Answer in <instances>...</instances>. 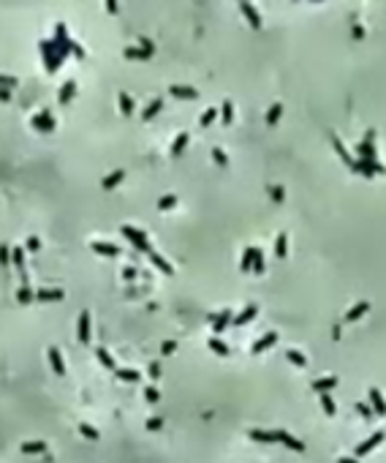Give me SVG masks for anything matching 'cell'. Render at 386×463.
Listing matches in <instances>:
<instances>
[{
  "instance_id": "1",
  "label": "cell",
  "mask_w": 386,
  "mask_h": 463,
  "mask_svg": "<svg viewBox=\"0 0 386 463\" xmlns=\"http://www.w3.org/2000/svg\"><path fill=\"white\" fill-rule=\"evenodd\" d=\"M120 234H123L125 240H128L131 245L136 248V251H142V253H150V251H153V245H150V237H147L142 229H136V227H131V224H125V227H120Z\"/></svg>"
},
{
  "instance_id": "2",
  "label": "cell",
  "mask_w": 386,
  "mask_h": 463,
  "mask_svg": "<svg viewBox=\"0 0 386 463\" xmlns=\"http://www.w3.org/2000/svg\"><path fill=\"white\" fill-rule=\"evenodd\" d=\"M38 46H41V55H44V66H47V71H49V74H55L57 68H60V63L66 60V57L60 55V49L55 46V41H41Z\"/></svg>"
},
{
  "instance_id": "3",
  "label": "cell",
  "mask_w": 386,
  "mask_h": 463,
  "mask_svg": "<svg viewBox=\"0 0 386 463\" xmlns=\"http://www.w3.org/2000/svg\"><path fill=\"white\" fill-rule=\"evenodd\" d=\"M373 139H376V134H373V131H367L365 139L356 144V155H359L362 161H378V153H376V144H373Z\"/></svg>"
},
{
  "instance_id": "4",
  "label": "cell",
  "mask_w": 386,
  "mask_h": 463,
  "mask_svg": "<svg viewBox=\"0 0 386 463\" xmlns=\"http://www.w3.org/2000/svg\"><path fill=\"white\" fill-rule=\"evenodd\" d=\"M30 125H33V131H38V134H52L55 131V117H52L49 112H36L30 117Z\"/></svg>"
},
{
  "instance_id": "5",
  "label": "cell",
  "mask_w": 386,
  "mask_h": 463,
  "mask_svg": "<svg viewBox=\"0 0 386 463\" xmlns=\"http://www.w3.org/2000/svg\"><path fill=\"white\" fill-rule=\"evenodd\" d=\"M239 11H242V16L247 19V25H250L253 30H258V27H261V14H258V8L250 3V0H242Z\"/></svg>"
},
{
  "instance_id": "6",
  "label": "cell",
  "mask_w": 386,
  "mask_h": 463,
  "mask_svg": "<svg viewBox=\"0 0 386 463\" xmlns=\"http://www.w3.org/2000/svg\"><path fill=\"white\" fill-rule=\"evenodd\" d=\"M90 251L98 253V256H120L123 253V248L114 245V242H103V240H93L90 242Z\"/></svg>"
},
{
  "instance_id": "7",
  "label": "cell",
  "mask_w": 386,
  "mask_h": 463,
  "mask_svg": "<svg viewBox=\"0 0 386 463\" xmlns=\"http://www.w3.org/2000/svg\"><path fill=\"white\" fill-rule=\"evenodd\" d=\"M275 442L286 444V447L291 450V453H305V442H299L297 436H291L289 431H275Z\"/></svg>"
},
{
  "instance_id": "8",
  "label": "cell",
  "mask_w": 386,
  "mask_h": 463,
  "mask_svg": "<svg viewBox=\"0 0 386 463\" xmlns=\"http://www.w3.org/2000/svg\"><path fill=\"white\" fill-rule=\"evenodd\" d=\"M232 319H234V314H232L229 308H223L218 316H212V333H215V338H218L221 333H226L229 324H232Z\"/></svg>"
},
{
  "instance_id": "9",
  "label": "cell",
  "mask_w": 386,
  "mask_h": 463,
  "mask_svg": "<svg viewBox=\"0 0 386 463\" xmlns=\"http://www.w3.org/2000/svg\"><path fill=\"white\" fill-rule=\"evenodd\" d=\"M384 439H386V433H384V431H376V433H373L370 439H367V442H362L359 447H356V455H359V458H365V455H370L373 450H376L378 444L384 442Z\"/></svg>"
},
{
  "instance_id": "10",
  "label": "cell",
  "mask_w": 386,
  "mask_h": 463,
  "mask_svg": "<svg viewBox=\"0 0 386 463\" xmlns=\"http://www.w3.org/2000/svg\"><path fill=\"white\" fill-rule=\"evenodd\" d=\"M367 401H370V409H373V414H378V417H386V401H384L381 390H376V387H373V390L367 392Z\"/></svg>"
},
{
  "instance_id": "11",
  "label": "cell",
  "mask_w": 386,
  "mask_h": 463,
  "mask_svg": "<svg viewBox=\"0 0 386 463\" xmlns=\"http://www.w3.org/2000/svg\"><path fill=\"white\" fill-rule=\"evenodd\" d=\"M275 344H278V333H267V335H261V338H258V341H253L250 351H253V354H261V351L272 349Z\"/></svg>"
},
{
  "instance_id": "12",
  "label": "cell",
  "mask_w": 386,
  "mask_h": 463,
  "mask_svg": "<svg viewBox=\"0 0 386 463\" xmlns=\"http://www.w3.org/2000/svg\"><path fill=\"white\" fill-rule=\"evenodd\" d=\"M77 338H79V344H87V341H90V311H82V314H79Z\"/></svg>"
},
{
  "instance_id": "13",
  "label": "cell",
  "mask_w": 386,
  "mask_h": 463,
  "mask_svg": "<svg viewBox=\"0 0 386 463\" xmlns=\"http://www.w3.org/2000/svg\"><path fill=\"white\" fill-rule=\"evenodd\" d=\"M147 259H150V262H153V267H155V270H160V273H163V275H174V267H171V264L166 262V259L160 256L158 251H155V248H153V251L147 253Z\"/></svg>"
},
{
  "instance_id": "14",
  "label": "cell",
  "mask_w": 386,
  "mask_h": 463,
  "mask_svg": "<svg viewBox=\"0 0 386 463\" xmlns=\"http://www.w3.org/2000/svg\"><path fill=\"white\" fill-rule=\"evenodd\" d=\"M310 387H313V392H318V395L321 392H332L337 387V376H321V379H313V384Z\"/></svg>"
},
{
  "instance_id": "15",
  "label": "cell",
  "mask_w": 386,
  "mask_h": 463,
  "mask_svg": "<svg viewBox=\"0 0 386 463\" xmlns=\"http://www.w3.org/2000/svg\"><path fill=\"white\" fill-rule=\"evenodd\" d=\"M47 357H49V365H52V370H55L57 376H66V362H63V354H60V349H55V346H49Z\"/></svg>"
},
{
  "instance_id": "16",
  "label": "cell",
  "mask_w": 386,
  "mask_h": 463,
  "mask_svg": "<svg viewBox=\"0 0 386 463\" xmlns=\"http://www.w3.org/2000/svg\"><path fill=\"white\" fill-rule=\"evenodd\" d=\"M169 93L174 98H182V101H193V98H199V90L196 88H188V85H171Z\"/></svg>"
},
{
  "instance_id": "17",
  "label": "cell",
  "mask_w": 386,
  "mask_h": 463,
  "mask_svg": "<svg viewBox=\"0 0 386 463\" xmlns=\"http://www.w3.org/2000/svg\"><path fill=\"white\" fill-rule=\"evenodd\" d=\"M332 147L337 150V155H340V158H343V164L348 166L351 172H354V166H356V158H354V155H348V150H345V144L340 142V139H337L335 134H332Z\"/></svg>"
},
{
  "instance_id": "18",
  "label": "cell",
  "mask_w": 386,
  "mask_h": 463,
  "mask_svg": "<svg viewBox=\"0 0 386 463\" xmlns=\"http://www.w3.org/2000/svg\"><path fill=\"white\" fill-rule=\"evenodd\" d=\"M123 55L128 57V60H150V57H153L155 52L145 49V46H125V49H123Z\"/></svg>"
},
{
  "instance_id": "19",
  "label": "cell",
  "mask_w": 386,
  "mask_h": 463,
  "mask_svg": "<svg viewBox=\"0 0 386 463\" xmlns=\"http://www.w3.org/2000/svg\"><path fill=\"white\" fill-rule=\"evenodd\" d=\"M256 314H258V305H247L242 314H237L232 319V324H237V327H245V324H250L253 319H256Z\"/></svg>"
},
{
  "instance_id": "20",
  "label": "cell",
  "mask_w": 386,
  "mask_h": 463,
  "mask_svg": "<svg viewBox=\"0 0 386 463\" xmlns=\"http://www.w3.org/2000/svg\"><path fill=\"white\" fill-rule=\"evenodd\" d=\"M66 297V292L63 289H38L36 292V300H41V303H57V300Z\"/></svg>"
},
{
  "instance_id": "21",
  "label": "cell",
  "mask_w": 386,
  "mask_h": 463,
  "mask_svg": "<svg viewBox=\"0 0 386 463\" xmlns=\"http://www.w3.org/2000/svg\"><path fill=\"white\" fill-rule=\"evenodd\" d=\"M22 455H47V442L38 439V442H25L22 444Z\"/></svg>"
},
{
  "instance_id": "22",
  "label": "cell",
  "mask_w": 386,
  "mask_h": 463,
  "mask_svg": "<svg viewBox=\"0 0 386 463\" xmlns=\"http://www.w3.org/2000/svg\"><path fill=\"white\" fill-rule=\"evenodd\" d=\"M247 436H250L253 442H261V444H272V442H275V431H261V428H253V431H247Z\"/></svg>"
},
{
  "instance_id": "23",
  "label": "cell",
  "mask_w": 386,
  "mask_h": 463,
  "mask_svg": "<svg viewBox=\"0 0 386 463\" xmlns=\"http://www.w3.org/2000/svg\"><path fill=\"white\" fill-rule=\"evenodd\" d=\"M74 93H77V79H68V82L60 88V93H57V101H60V104H68V101L74 98Z\"/></svg>"
},
{
  "instance_id": "24",
  "label": "cell",
  "mask_w": 386,
  "mask_h": 463,
  "mask_svg": "<svg viewBox=\"0 0 386 463\" xmlns=\"http://www.w3.org/2000/svg\"><path fill=\"white\" fill-rule=\"evenodd\" d=\"M117 104H120V112H123L125 117H131V115H134L136 104H134V98H131L128 93H120V96H117Z\"/></svg>"
},
{
  "instance_id": "25",
  "label": "cell",
  "mask_w": 386,
  "mask_h": 463,
  "mask_svg": "<svg viewBox=\"0 0 386 463\" xmlns=\"http://www.w3.org/2000/svg\"><path fill=\"white\" fill-rule=\"evenodd\" d=\"M367 311H370V303H365V300H362V303H356L354 308H351L348 314H345V322H356V319H362V316H365Z\"/></svg>"
},
{
  "instance_id": "26",
  "label": "cell",
  "mask_w": 386,
  "mask_h": 463,
  "mask_svg": "<svg viewBox=\"0 0 386 463\" xmlns=\"http://www.w3.org/2000/svg\"><path fill=\"white\" fill-rule=\"evenodd\" d=\"M123 180H125V169H114L112 175H106V177H103V180H101V185L109 191V188H114V185H120Z\"/></svg>"
},
{
  "instance_id": "27",
  "label": "cell",
  "mask_w": 386,
  "mask_h": 463,
  "mask_svg": "<svg viewBox=\"0 0 386 463\" xmlns=\"http://www.w3.org/2000/svg\"><path fill=\"white\" fill-rule=\"evenodd\" d=\"M188 131H180V134H177V139L174 142H171V155H182L185 153V147H188Z\"/></svg>"
},
{
  "instance_id": "28",
  "label": "cell",
  "mask_w": 386,
  "mask_h": 463,
  "mask_svg": "<svg viewBox=\"0 0 386 463\" xmlns=\"http://www.w3.org/2000/svg\"><path fill=\"white\" fill-rule=\"evenodd\" d=\"M95 357H98V362H101V365L106 368V370H112V373L117 370V362H114V357L109 354L106 349H95Z\"/></svg>"
},
{
  "instance_id": "29",
  "label": "cell",
  "mask_w": 386,
  "mask_h": 463,
  "mask_svg": "<svg viewBox=\"0 0 386 463\" xmlns=\"http://www.w3.org/2000/svg\"><path fill=\"white\" fill-rule=\"evenodd\" d=\"M114 373H117L120 381H131V384H136V381L142 379V373H139V370H134V368H117Z\"/></svg>"
},
{
  "instance_id": "30",
  "label": "cell",
  "mask_w": 386,
  "mask_h": 463,
  "mask_svg": "<svg viewBox=\"0 0 386 463\" xmlns=\"http://www.w3.org/2000/svg\"><path fill=\"white\" fill-rule=\"evenodd\" d=\"M286 360H289L294 368H308V357H305L302 351H297V349H289V351H286Z\"/></svg>"
},
{
  "instance_id": "31",
  "label": "cell",
  "mask_w": 386,
  "mask_h": 463,
  "mask_svg": "<svg viewBox=\"0 0 386 463\" xmlns=\"http://www.w3.org/2000/svg\"><path fill=\"white\" fill-rule=\"evenodd\" d=\"M160 109H163V101H160V98H153V101L145 107V112H142V120H153Z\"/></svg>"
},
{
  "instance_id": "32",
  "label": "cell",
  "mask_w": 386,
  "mask_h": 463,
  "mask_svg": "<svg viewBox=\"0 0 386 463\" xmlns=\"http://www.w3.org/2000/svg\"><path fill=\"white\" fill-rule=\"evenodd\" d=\"M321 406H324V412H326V417H335L337 414V403H335V398L329 395V392H321Z\"/></svg>"
},
{
  "instance_id": "33",
  "label": "cell",
  "mask_w": 386,
  "mask_h": 463,
  "mask_svg": "<svg viewBox=\"0 0 386 463\" xmlns=\"http://www.w3.org/2000/svg\"><path fill=\"white\" fill-rule=\"evenodd\" d=\"M253 256H256V245L245 248V253H242V262H239V270H242V273H247V270L253 267Z\"/></svg>"
},
{
  "instance_id": "34",
  "label": "cell",
  "mask_w": 386,
  "mask_h": 463,
  "mask_svg": "<svg viewBox=\"0 0 386 463\" xmlns=\"http://www.w3.org/2000/svg\"><path fill=\"white\" fill-rule=\"evenodd\" d=\"M221 120H223V125H232V123H234V104H232V101H223V107H221Z\"/></svg>"
},
{
  "instance_id": "35",
  "label": "cell",
  "mask_w": 386,
  "mask_h": 463,
  "mask_svg": "<svg viewBox=\"0 0 386 463\" xmlns=\"http://www.w3.org/2000/svg\"><path fill=\"white\" fill-rule=\"evenodd\" d=\"M280 115H283V104H272L267 109V125H275L280 120Z\"/></svg>"
},
{
  "instance_id": "36",
  "label": "cell",
  "mask_w": 386,
  "mask_h": 463,
  "mask_svg": "<svg viewBox=\"0 0 386 463\" xmlns=\"http://www.w3.org/2000/svg\"><path fill=\"white\" fill-rule=\"evenodd\" d=\"M11 264L16 270H25V248H11Z\"/></svg>"
},
{
  "instance_id": "37",
  "label": "cell",
  "mask_w": 386,
  "mask_h": 463,
  "mask_svg": "<svg viewBox=\"0 0 386 463\" xmlns=\"http://www.w3.org/2000/svg\"><path fill=\"white\" fill-rule=\"evenodd\" d=\"M215 120H218V109L210 107V109H204V115L199 117V125H201V128H207V125H212Z\"/></svg>"
},
{
  "instance_id": "38",
  "label": "cell",
  "mask_w": 386,
  "mask_h": 463,
  "mask_svg": "<svg viewBox=\"0 0 386 463\" xmlns=\"http://www.w3.org/2000/svg\"><path fill=\"white\" fill-rule=\"evenodd\" d=\"M207 346H210V351H215V354H221V357H229V346L223 344L221 338H210V344H207Z\"/></svg>"
},
{
  "instance_id": "39",
  "label": "cell",
  "mask_w": 386,
  "mask_h": 463,
  "mask_svg": "<svg viewBox=\"0 0 386 463\" xmlns=\"http://www.w3.org/2000/svg\"><path fill=\"white\" fill-rule=\"evenodd\" d=\"M16 300H19V303H22V305H30V303H33V300H36V292H33V289H30V286H22V289H19V292H16Z\"/></svg>"
},
{
  "instance_id": "40",
  "label": "cell",
  "mask_w": 386,
  "mask_h": 463,
  "mask_svg": "<svg viewBox=\"0 0 386 463\" xmlns=\"http://www.w3.org/2000/svg\"><path fill=\"white\" fill-rule=\"evenodd\" d=\"M275 253H278L280 259L289 253V237H286V234H278V240H275Z\"/></svg>"
},
{
  "instance_id": "41",
  "label": "cell",
  "mask_w": 386,
  "mask_h": 463,
  "mask_svg": "<svg viewBox=\"0 0 386 463\" xmlns=\"http://www.w3.org/2000/svg\"><path fill=\"white\" fill-rule=\"evenodd\" d=\"M79 433H82L84 439H90V442H98V439H101V433H98L93 425H87V422H82V425H79Z\"/></svg>"
},
{
  "instance_id": "42",
  "label": "cell",
  "mask_w": 386,
  "mask_h": 463,
  "mask_svg": "<svg viewBox=\"0 0 386 463\" xmlns=\"http://www.w3.org/2000/svg\"><path fill=\"white\" fill-rule=\"evenodd\" d=\"M171 207H177V196L174 194H166V196H160V202H158V210H171Z\"/></svg>"
},
{
  "instance_id": "43",
  "label": "cell",
  "mask_w": 386,
  "mask_h": 463,
  "mask_svg": "<svg viewBox=\"0 0 386 463\" xmlns=\"http://www.w3.org/2000/svg\"><path fill=\"white\" fill-rule=\"evenodd\" d=\"M0 264L3 267H11V248L5 242H0Z\"/></svg>"
},
{
  "instance_id": "44",
  "label": "cell",
  "mask_w": 386,
  "mask_h": 463,
  "mask_svg": "<svg viewBox=\"0 0 386 463\" xmlns=\"http://www.w3.org/2000/svg\"><path fill=\"white\" fill-rule=\"evenodd\" d=\"M269 196H272V202H283L286 199V191H283V185H269Z\"/></svg>"
},
{
  "instance_id": "45",
  "label": "cell",
  "mask_w": 386,
  "mask_h": 463,
  "mask_svg": "<svg viewBox=\"0 0 386 463\" xmlns=\"http://www.w3.org/2000/svg\"><path fill=\"white\" fill-rule=\"evenodd\" d=\"M253 273H264V253H261V248H256V256H253Z\"/></svg>"
},
{
  "instance_id": "46",
  "label": "cell",
  "mask_w": 386,
  "mask_h": 463,
  "mask_svg": "<svg viewBox=\"0 0 386 463\" xmlns=\"http://www.w3.org/2000/svg\"><path fill=\"white\" fill-rule=\"evenodd\" d=\"M0 88H5V90L16 88V77H8V74H0Z\"/></svg>"
},
{
  "instance_id": "47",
  "label": "cell",
  "mask_w": 386,
  "mask_h": 463,
  "mask_svg": "<svg viewBox=\"0 0 386 463\" xmlns=\"http://www.w3.org/2000/svg\"><path fill=\"white\" fill-rule=\"evenodd\" d=\"M212 158H215V164H221V166H229V158H226V153H223L221 147H215V150H212Z\"/></svg>"
},
{
  "instance_id": "48",
  "label": "cell",
  "mask_w": 386,
  "mask_h": 463,
  "mask_svg": "<svg viewBox=\"0 0 386 463\" xmlns=\"http://www.w3.org/2000/svg\"><path fill=\"white\" fill-rule=\"evenodd\" d=\"M160 351H163L166 357L174 354V351H177V344H174V341H163V344H160Z\"/></svg>"
},
{
  "instance_id": "49",
  "label": "cell",
  "mask_w": 386,
  "mask_h": 463,
  "mask_svg": "<svg viewBox=\"0 0 386 463\" xmlns=\"http://www.w3.org/2000/svg\"><path fill=\"white\" fill-rule=\"evenodd\" d=\"M145 398H147V401H150V403H158V398H160V392H158V390H155V387H147V390H145Z\"/></svg>"
},
{
  "instance_id": "50",
  "label": "cell",
  "mask_w": 386,
  "mask_h": 463,
  "mask_svg": "<svg viewBox=\"0 0 386 463\" xmlns=\"http://www.w3.org/2000/svg\"><path fill=\"white\" fill-rule=\"evenodd\" d=\"M25 248H27V251H38V248H41V240H38V237H36V234H33V237H27V242H25Z\"/></svg>"
},
{
  "instance_id": "51",
  "label": "cell",
  "mask_w": 386,
  "mask_h": 463,
  "mask_svg": "<svg viewBox=\"0 0 386 463\" xmlns=\"http://www.w3.org/2000/svg\"><path fill=\"white\" fill-rule=\"evenodd\" d=\"M103 5H106V11H109V14H120V3H117V0H103Z\"/></svg>"
},
{
  "instance_id": "52",
  "label": "cell",
  "mask_w": 386,
  "mask_h": 463,
  "mask_svg": "<svg viewBox=\"0 0 386 463\" xmlns=\"http://www.w3.org/2000/svg\"><path fill=\"white\" fill-rule=\"evenodd\" d=\"M163 428V420L160 417H155V420H147V431H160Z\"/></svg>"
},
{
  "instance_id": "53",
  "label": "cell",
  "mask_w": 386,
  "mask_h": 463,
  "mask_svg": "<svg viewBox=\"0 0 386 463\" xmlns=\"http://www.w3.org/2000/svg\"><path fill=\"white\" fill-rule=\"evenodd\" d=\"M356 412H359L362 417H367V420H370V417H373V409L367 406V403H356Z\"/></svg>"
},
{
  "instance_id": "54",
  "label": "cell",
  "mask_w": 386,
  "mask_h": 463,
  "mask_svg": "<svg viewBox=\"0 0 386 463\" xmlns=\"http://www.w3.org/2000/svg\"><path fill=\"white\" fill-rule=\"evenodd\" d=\"M147 373H150V379H158V376H160V365H158V362H150Z\"/></svg>"
},
{
  "instance_id": "55",
  "label": "cell",
  "mask_w": 386,
  "mask_h": 463,
  "mask_svg": "<svg viewBox=\"0 0 386 463\" xmlns=\"http://www.w3.org/2000/svg\"><path fill=\"white\" fill-rule=\"evenodd\" d=\"M71 52H74V57H79V60L84 57V49H82V46H79L77 41H71Z\"/></svg>"
},
{
  "instance_id": "56",
  "label": "cell",
  "mask_w": 386,
  "mask_h": 463,
  "mask_svg": "<svg viewBox=\"0 0 386 463\" xmlns=\"http://www.w3.org/2000/svg\"><path fill=\"white\" fill-rule=\"evenodd\" d=\"M351 33H354V38H365V27L362 25H354L351 27Z\"/></svg>"
},
{
  "instance_id": "57",
  "label": "cell",
  "mask_w": 386,
  "mask_h": 463,
  "mask_svg": "<svg viewBox=\"0 0 386 463\" xmlns=\"http://www.w3.org/2000/svg\"><path fill=\"white\" fill-rule=\"evenodd\" d=\"M0 101H3V104H8V101H11V93L5 90V88H0Z\"/></svg>"
},
{
  "instance_id": "58",
  "label": "cell",
  "mask_w": 386,
  "mask_h": 463,
  "mask_svg": "<svg viewBox=\"0 0 386 463\" xmlns=\"http://www.w3.org/2000/svg\"><path fill=\"white\" fill-rule=\"evenodd\" d=\"M337 463H359V461H354V458H340Z\"/></svg>"
},
{
  "instance_id": "59",
  "label": "cell",
  "mask_w": 386,
  "mask_h": 463,
  "mask_svg": "<svg viewBox=\"0 0 386 463\" xmlns=\"http://www.w3.org/2000/svg\"><path fill=\"white\" fill-rule=\"evenodd\" d=\"M313 3H321V0H313Z\"/></svg>"
},
{
  "instance_id": "60",
  "label": "cell",
  "mask_w": 386,
  "mask_h": 463,
  "mask_svg": "<svg viewBox=\"0 0 386 463\" xmlns=\"http://www.w3.org/2000/svg\"><path fill=\"white\" fill-rule=\"evenodd\" d=\"M239 3H242V0H239Z\"/></svg>"
}]
</instances>
